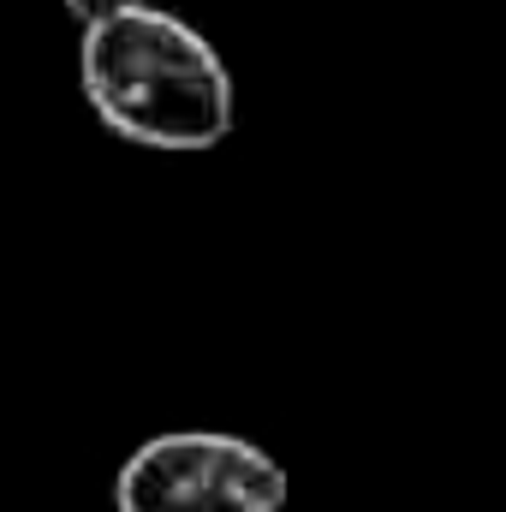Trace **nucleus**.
Listing matches in <instances>:
<instances>
[{"label":"nucleus","mask_w":506,"mask_h":512,"mask_svg":"<svg viewBox=\"0 0 506 512\" xmlns=\"http://www.w3.org/2000/svg\"><path fill=\"white\" fill-rule=\"evenodd\" d=\"M84 102L120 143L197 155L239 126V90L215 42L161 6H131L84 30L78 48Z\"/></svg>","instance_id":"nucleus-1"},{"label":"nucleus","mask_w":506,"mask_h":512,"mask_svg":"<svg viewBox=\"0 0 506 512\" xmlns=\"http://www.w3.org/2000/svg\"><path fill=\"white\" fill-rule=\"evenodd\" d=\"M131 6H149V0H66V12L90 30V24H102V18H120V12H131Z\"/></svg>","instance_id":"nucleus-3"},{"label":"nucleus","mask_w":506,"mask_h":512,"mask_svg":"<svg viewBox=\"0 0 506 512\" xmlns=\"http://www.w3.org/2000/svg\"><path fill=\"white\" fill-rule=\"evenodd\" d=\"M120 512H280L286 471L268 447L227 429H167L131 447L114 477Z\"/></svg>","instance_id":"nucleus-2"}]
</instances>
